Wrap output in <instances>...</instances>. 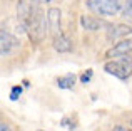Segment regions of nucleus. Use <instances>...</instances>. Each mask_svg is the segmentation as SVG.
<instances>
[{
  "mask_svg": "<svg viewBox=\"0 0 132 131\" xmlns=\"http://www.w3.org/2000/svg\"><path fill=\"white\" fill-rule=\"evenodd\" d=\"M48 29V19L44 15L40 10H34V17L30 20L29 30H27V37L32 44H40L45 40Z\"/></svg>",
  "mask_w": 132,
  "mask_h": 131,
  "instance_id": "nucleus-1",
  "label": "nucleus"
},
{
  "mask_svg": "<svg viewBox=\"0 0 132 131\" xmlns=\"http://www.w3.org/2000/svg\"><path fill=\"white\" fill-rule=\"evenodd\" d=\"M104 71L120 81H127L132 76V57L122 56L119 59H109L104 64Z\"/></svg>",
  "mask_w": 132,
  "mask_h": 131,
  "instance_id": "nucleus-2",
  "label": "nucleus"
},
{
  "mask_svg": "<svg viewBox=\"0 0 132 131\" xmlns=\"http://www.w3.org/2000/svg\"><path fill=\"white\" fill-rule=\"evenodd\" d=\"M122 5L120 0H85V7L90 12L102 17H112L122 12Z\"/></svg>",
  "mask_w": 132,
  "mask_h": 131,
  "instance_id": "nucleus-3",
  "label": "nucleus"
},
{
  "mask_svg": "<svg viewBox=\"0 0 132 131\" xmlns=\"http://www.w3.org/2000/svg\"><path fill=\"white\" fill-rule=\"evenodd\" d=\"M19 47H20V40L15 35H12L9 30H5V27H2V30H0V54H2V57L12 54Z\"/></svg>",
  "mask_w": 132,
  "mask_h": 131,
  "instance_id": "nucleus-4",
  "label": "nucleus"
},
{
  "mask_svg": "<svg viewBox=\"0 0 132 131\" xmlns=\"http://www.w3.org/2000/svg\"><path fill=\"white\" fill-rule=\"evenodd\" d=\"M47 19H48V29H50L52 37L62 34V12L57 7H50L47 12Z\"/></svg>",
  "mask_w": 132,
  "mask_h": 131,
  "instance_id": "nucleus-5",
  "label": "nucleus"
},
{
  "mask_svg": "<svg viewBox=\"0 0 132 131\" xmlns=\"http://www.w3.org/2000/svg\"><path fill=\"white\" fill-rule=\"evenodd\" d=\"M132 52V39H120L119 42L114 47H110L105 52L107 59H112V57H122V56H129Z\"/></svg>",
  "mask_w": 132,
  "mask_h": 131,
  "instance_id": "nucleus-6",
  "label": "nucleus"
},
{
  "mask_svg": "<svg viewBox=\"0 0 132 131\" xmlns=\"http://www.w3.org/2000/svg\"><path fill=\"white\" fill-rule=\"evenodd\" d=\"M107 39L116 40V39H124V37L132 34V27L126 24H107Z\"/></svg>",
  "mask_w": 132,
  "mask_h": 131,
  "instance_id": "nucleus-7",
  "label": "nucleus"
},
{
  "mask_svg": "<svg viewBox=\"0 0 132 131\" xmlns=\"http://www.w3.org/2000/svg\"><path fill=\"white\" fill-rule=\"evenodd\" d=\"M52 47L54 50H57L59 54H67V52H72V40L65 35L64 32L59 34V35L52 37Z\"/></svg>",
  "mask_w": 132,
  "mask_h": 131,
  "instance_id": "nucleus-8",
  "label": "nucleus"
},
{
  "mask_svg": "<svg viewBox=\"0 0 132 131\" xmlns=\"http://www.w3.org/2000/svg\"><path fill=\"white\" fill-rule=\"evenodd\" d=\"M80 25H82V29H85V30L95 32V30H100V29H104V27H107V24L104 22L102 19H97V17L82 15L80 17Z\"/></svg>",
  "mask_w": 132,
  "mask_h": 131,
  "instance_id": "nucleus-9",
  "label": "nucleus"
},
{
  "mask_svg": "<svg viewBox=\"0 0 132 131\" xmlns=\"http://www.w3.org/2000/svg\"><path fill=\"white\" fill-rule=\"evenodd\" d=\"M75 74H65V76H60V77H57V88L60 89H72L75 86Z\"/></svg>",
  "mask_w": 132,
  "mask_h": 131,
  "instance_id": "nucleus-10",
  "label": "nucleus"
},
{
  "mask_svg": "<svg viewBox=\"0 0 132 131\" xmlns=\"http://www.w3.org/2000/svg\"><path fill=\"white\" fill-rule=\"evenodd\" d=\"M122 15L132 19V0H126V3L122 5Z\"/></svg>",
  "mask_w": 132,
  "mask_h": 131,
  "instance_id": "nucleus-11",
  "label": "nucleus"
},
{
  "mask_svg": "<svg viewBox=\"0 0 132 131\" xmlns=\"http://www.w3.org/2000/svg\"><path fill=\"white\" fill-rule=\"evenodd\" d=\"M22 91H23L22 86H13L12 91H10V101H17L20 98V94H22Z\"/></svg>",
  "mask_w": 132,
  "mask_h": 131,
  "instance_id": "nucleus-12",
  "label": "nucleus"
},
{
  "mask_svg": "<svg viewBox=\"0 0 132 131\" xmlns=\"http://www.w3.org/2000/svg\"><path fill=\"white\" fill-rule=\"evenodd\" d=\"M92 74H94V71H92V69H87V71H85L84 74L80 76V82H82V84H87L90 79H92Z\"/></svg>",
  "mask_w": 132,
  "mask_h": 131,
  "instance_id": "nucleus-13",
  "label": "nucleus"
},
{
  "mask_svg": "<svg viewBox=\"0 0 132 131\" xmlns=\"http://www.w3.org/2000/svg\"><path fill=\"white\" fill-rule=\"evenodd\" d=\"M60 126H64V128H67V129H70V131L75 128V125L70 121V118H67V116H65V118H62V121H60Z\"/></svg>",
  "mask_w": 132,
  "mask_h": 131,
  "instance_id": "nucleus-14",
  "label": "nucleus"
},
{
  "mask_svg": "<svg viewBox=\"0 0 132 131\" xmlns=\"http://www.w3.org/2000/svg\"><path fill=\"white\" fill-rule=\"evenodd\" d=\"M30 2H32L34 5H40V3H48V2H52V0H30Z\"/></svg>",
  "mask_w": 132,
  "mask_h": 131,
  "instance_id": "nucleus-15",
  "label": "nucleus"
},
{
  "mask_svg": "<svg viewBox=\"0 0 132 131\" xmlns=\"http://www.w3.org/2000/svg\"><path fill=\"white\" fill-rule=\"evenodd\" d=\"M0 131H12V129H10V126H9V125L2 123V125H0Z\"/></svg>",
  "mask_w": 132,
  "mask_h": 131,
  "instance_id": "nucleus-16",
  "label": "nucleus"
},
{
  "mask_svg": "<svg viewBox=\"0 0 132 131\" xmlns=\"http://www.w3.org/2000/svg\"><path fill=\"white\" fill-rule=\"evenodd\" d=\"M114 131H132V129L126 128V126H116V128H114Z\"/></svg>",
  "mask_w": 132,
  "mask_h": 131,
  "instance_id": "nucleus-17",
  "label": "nucleus"
},
{
  "mask_svg": "<svg viewBox=\"0 0 132 131\" xmlns=\"http://www.w3.org/2000/svg\"><path fill=\"white\" fill-rule=\"evenodd\" d=\"M130 125H132V121H130Z\"/></svg>",
  "mask_w": 132,
  "mask_h": 131,
  "instance_id": "nucleus-18",
  "label": "nucleus"
}]
</instances>
